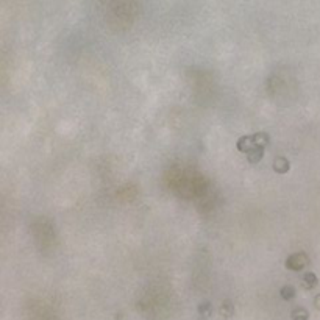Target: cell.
Segmentation results:
<instances>
[{
  "instance_id": "4",
  "label": "cell",
  "mask_w": 320,
  "mask_h": 320,
  "mask_svg": "<svg viewBox=\"0 0 320 320\" xmlns=\"http://www.w3.org/2000/svg\"><path fill=\"white\" fill-rule=\"evenodd\" d=\"M317 283H319V280H317V275H316V274L308 272V274L303 275L302 284H303L305 289H314V288L317 286Z\"/></svg>"
},
{
  "instance_id": "1",
  "label": "cell",
  "mask_w": 320,
  "mask_h": 320,
  "mask_svg": "<svg viewBox=\"0 0 320 320\" xmlns=\"http://www.w3.org/2000/svg\"><path fill=\"white\" fill-rule=\"evenodd\" d=\"M306 266H309V258H308V255L303 252L290 255L286 259V267L289 270H295V272H298V270H303Z\"/></svg>"
},
{
  "instance_id": "11",
  "label": "cell",
  "mask_w": 320,
  "mask_h": 320,
  "mask_svg": "<svg viewBox=\"0 0 320 320\" xmlns=\"http://www.w3.org/2000/svg\"><path fill=\"white\" fill-rule=\"evenodd\" d=\"M314 306H316V309L320 311V294L316 295V298H314Z\"/></svg>"
},
{
  "instance_id": "2",
  "label": "cell",
  "mask_w": 320,
  "mask_h": 320,
  "mask_svg": "<svg viewBox=\"0 0 320 320\" xmlns=\"http://www.w3.org/2000/svg\"><path fill=\"white\" fill-rule=\"evenodd\" d=\"M289 169H290V163H289V159L288 158H284V156H278L275 161H274V170L276 172V173H286V172H289Z\"/></svg>"
},
{
  "instance_id": "5",
  "label": "cell",
  "mask_w": 320,
  "mask_h": 320,
  "mask_svg": "<svg viewBox=\"0 0 320 320\" xmlns=\"http://www.w3.org/2000/svg\"><path fill=\"white\" fill-rule=\"evenodd\" d=\"M253 147H255V144H253L252 136H242L238 141V149L241 152H244V153H247L248 150H252Z\"/></svg>"
},
{
  "instance_id": "8",
  "label": "cell",
  "mask_w": 320,
  "mask_h": 320,
  "mask_svg": "<svg viewBox=\"0 0 320 320\" xmlns=\"http://www.w3.org/2000/svg\"><path fill=\"white\" fill-rule=\"evenodd\" d=\"M220 314L224 316V317H233V314H234V305L229 300L222 302V305H220Z\"/></svg>"
},
{
  "instance_id": "9",
  "label": "cell",
  "mask_w": 320,
  "mask_h": 320,
  "mask_svg": "<svg viewBox=\"0 0 320 320\" xmlns=\"http://www.w3.org/2000/svg\"><path fill=\"white\" fill-rule=\"evenodd\" d=\"M309 319V312L306 311L302 306H298L294 311H292V320H308Z\"/></svg>"
},
{
  "instance_id": "10",
  "label": "cell",
  "mask_w": 320,
  "mask_h": 320,
  "mask_svg": "<svg viewBox=\"0 0 320 320\" xmlns=\"http://www.w3.org/2000/svg\"><path fill=\"white\" fill-rule=\"evenodd\" d=\"M198 314L203 317H210L213 314V305L210 302H203L198 306Z\"/></svg>"
},
{
  "instance_id": "7",
  "label": "cell",
  "mask_w": 320,
  "mask_h": 320,
  "mask_svg": "<svg viewBox=\"0 0 320 320\" xmlns=\"http://www.w3.org/2000/svg\"><path fill=\"white\" fill-rule=\"evenodd\" d=\"M295 294H297L295 288H294V286H289V284H288V286H283L281 290H280L281 298H283V300H286V302L294 300V298H295Z\"/></svg>"
},
{
  "instance_id": "6",
  "label": "cell",
  "mask_w": 320,
  "mask_h": 320,
  "mask_svg": "<svg viewBox=\"0 0 320 320\" xmlns=\"http://www.w3.org/2000/svg\"><path fill=\"white\" fill-rule=\"evenodd\" d=\"M253 137V144L255 147H266L270 141V136L266 133V131H261V133H256L252 136Z\"/></svg>"
},
{
  "instance_id": "3",
  "label": "cell",
  "mask_w": 320,
  "mask_h": 320,
  "mask_svg": "<svg viewBox=\"0 0 320 320\" xmlns=\"http://www.w3.org/2000/svg\"><path fill=\"white\" fill-rule=\"evenodd\" d=\"M262 158H264V147H253L252 150L247 152V161L252 164L259 163Z\"/></svg>"
}]
</instances>
